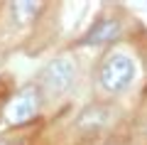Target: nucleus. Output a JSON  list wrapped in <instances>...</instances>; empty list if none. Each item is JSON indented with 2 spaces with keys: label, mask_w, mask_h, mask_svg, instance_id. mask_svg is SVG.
Instances as JSON below:
<instances>
[{
  "label": "nucleus",
  "mask_w": 147,
  "mask_h": 145,
  "mask_svg": "<svg viewBox=\"0 0 147 145\" xmlns=\"http://www.w3.org/2000/svg\"><path fill=\"white\" fill-rule=\"evenodd\" d=\"M137 74V67H135V59L127 57L123 52H113L103 59L100 64V71H98V81L105 91L110 93H120L125 91L127 86L132 84Z\"/></svg>",
  "instance_id": "f257e3e1"
},
{
  "label": "nucleus",
  "mask_w": 147,
  "mask_h": 145,
  "mask_svg": "<svg viewBox=\"0 0 147 145\" xmlns=\"http://www.w3.org/2000/svg\"><path fill=\"white\" fill-rule=\"evenodd\" d=\"M74 76H76V64L69 57H57L54 62H49L44 67L42 76H39V86L44 88L47 96H61L71 88Z\"/></svg>",
  "instance_id": "f03ea898"
},
{
  "label": "nucleus",
  "mask_w": 147,
  "mask_h": 145,
  "mask_svg": "<svg viewBox=\"0 0 147 145\" xmlns=\"http://www.w3.org/2000/svg\"><path fill=\"white\" fill-rule=\"evenodd\" d=\"M39 111V93L34 86H25L5 103V120L10 125H22L32 120Z\"/></svg>",
  "instance_id": "7ed1b4c3"
},
{
  "label": "nucleus",
  "mask_w": 147,
  "mask_h": 145,
  "mask_svg": "<svg viewBox=\"0 0 147 145\" xmlns=\"http://www.w3.org/2000/svg\"><path fill=\"white\" fill-rule=\"evenodd\" d=\"M120 22L118 20H100L98 25H93L88 30V35L81 39V44L86 47H100V44H108V42L118 39L120 37Z\"/></svg>",
  "instance_id": "20e7f679"
},
{
  "label": "nucleus",
  "mask_w": 147,
  "mask_h": 145,
  "mask_svg": "<svg viewBox=\"0 0 147 145\" xmlns=\"http://www.w3.org/2000/svg\"><path fill=\"white\" fill-rule=\"evenodd\" d=\"M39 10H42V5H39V3H32V0H20V3H12L10 5L12 22L20 25V27L32 25V20L39 15Z\"/></svg>",
  "instance_id": "39448f33"
},
{
  "label": "nucleus",
  "mask_w": 147,
  "mask_h": 145,
  "mask_svg": "<svg viewBox=\"0 0 147 145\" xmlns=\"http://www.w3.org/2000/svg\"><path fill=\"white\" fill-rule=\"evenodd\" d=\"M103 123H105V111L103 108H88L79 120L81 128H96V125H103Z\"/></svg>",
  "instance_id": "423d86ee"
},
{
  "label": "nucleus",
  "mask_w": 147,
  "mask_h": 145,
  "mask_svg": "<svg viewBox=\"0 0 147 145\" xmlns=\"http://www.w3.org/2000/svg\"><path fill=\"white\" fill-rule=\"evenodd\" d=\"M0 145H7V143H5V140H0Z\"/></svg>",
  "instance_id": "0eeeda50"
}]
</instances>
